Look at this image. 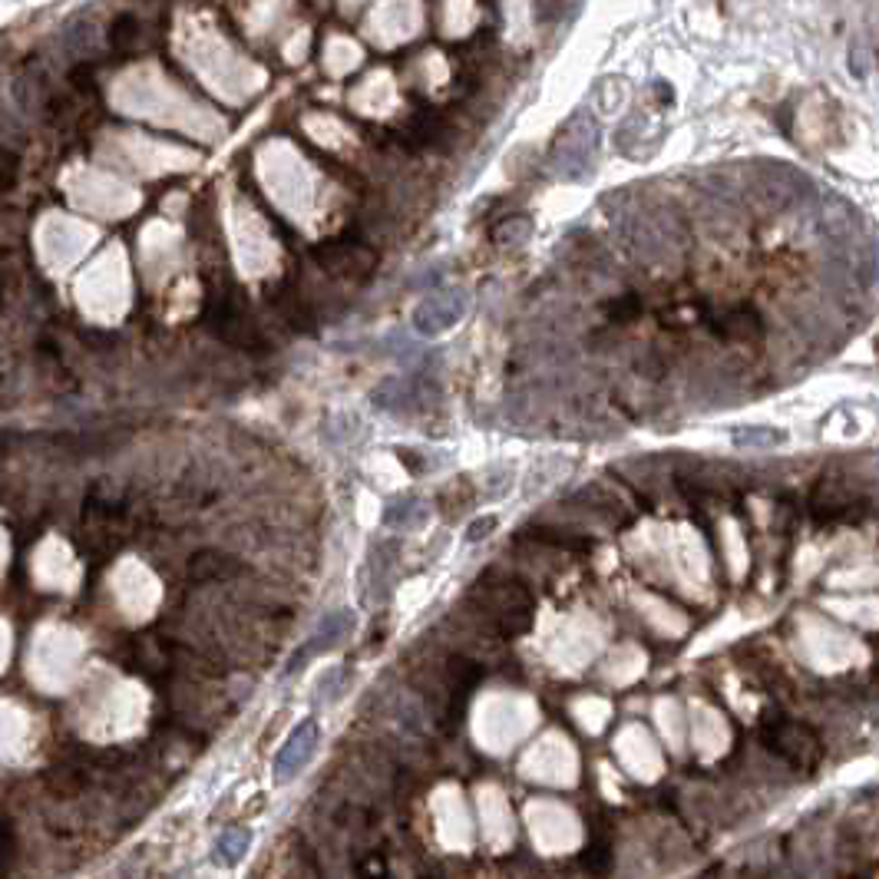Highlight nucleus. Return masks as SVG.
<instances>
[{
    "label": "nucleus",
    "instance_id": "nucleus-15",
    "mask_svg": "<svg viewBox=\"0 0 879 879\" xmlns=\"http://www.w3.org/2000/svg\"><path fill=\"white\" fill-rule=\"evenodd\" d=\"M248 846H252V830H248V827H229L212 846V863L232 870V866H238L245 860Z\"/></svg>",
    "mask_w": 879,
    "mask_h": 879
},
{
    "label": "nucleus",
    "instance_id": "nucleus-10",
    "mask_svg": "<svg viewBox=\"0 0 879 879\" xmlns=\"http://www.w3.org/2000/svg\"><path fill=\"white\" fill-rule=\"evenodd\" d=\"M856 496L850 486H843L840 480H823L817 490L810 493V516L817 523H837V519L853 516Z\"/></svg>",
    "mask_w": 879,
    "mask_h": 879
},
{
    "label": "nucleus",
    "instance_id": "nucleus-8",
    "mask_svg": "<svg viewBox=\"0 0 879 879\" xmlns=\"http://www.w3.org/2000/svg\"><path fill=\"white\" fill-rule=\"evenodd\" d=\"M817 219H820L823 235L837 245H853L856 235H860V229H863V219H860V212H856V205L840 199V195H827V199L820 202Z\"/></svg>",
    "mask_w": 879,
    "mask_h": 879
},
{
    "label": "nucleus",
    "instance_id": "nucleus-9",
    "mask_svg": "<svg viewBox=\"0 0 879 879\" xmlns=\"http://www.w3.org/2000/svg\"><path fill=\"white\" fill-rule=\"evenodd\" d=\"M711 334L724 344H751L764 338V318L751 305H737L711 321Z\"/></svg>",
    "mask_w": 879,
    "mask_h": 879
},
{
    "label": "nucleus",
    "instance_id": "nucleus-25",
    "mask_svg": "<svg viewBox=\"0 0 879 879\" xmlns=\"http://www.w3.org/2000/svg\"><path fill=\"white\" fill-rule=\"evenodd\" d=\"M20 172V156L14 149H0V189H10L17 182Z\"/></svg>",
    "mask_w": 879,
    "mask_h": 879
},
{
    "label": "nucleus",
    "instance_id": "nucleus-13",
    "mask_svg": "<svg viewBox=\"0 0 879 879\" xmlns=\"http://www.w3.org/2000/svg\"><path fill=\"white\" fill-rule=\"evenodd\" d=\"M529 539L539 542L546 549H566V552H585L592 546V536L582 533L575 526H549V523H533L529 526Z\"/></svg>",
    "mask_w": 879,
    "mask_h": 879
},
{
    "label": "nucleus",
    "instance_id": "nucleus-20",
    "mask_svg": "<svg viewBox=\"0 0 879 879\" xmlns=\"http://www.w3.org/2000/svg\"><path fill=\"white\" fill-rule=\"evenodd\" d=\"M529 235H533V219L529 215H509V219H503L493 229V238L496 245L503 248H519L529 242Z\"/></svg>",
    "mask_w": 879,
    "mask_h": 879
},
{
    "label": "nucleus",
    "instance_id": "nucleus-11",
    "mask_svg": "<svg viewBox=\"0 0 879 879\" xmlns=\"http://www.w3.org/2000/svg\"><path fill=\"white\" fill-rule=\"evenodd\" d=\"M529 774L546 780V784H572L575 780V757L566 747V741L552 737V754L539 751L529 757Z\"/></svg>",
    "mask_w": 879,
    "mask_h": 879
},
{
    "label": "nucleus",
    "instance_id": "nucleus-23",
    "mask_svg": "<svg viewBox=\"0 0 879 879\" xmlns=\"http://www.w3.org/2000/svg\"><path fill=\"white\" fill-rule=\"evenodd\" d=\"M635 371L645 377V381H665L668 377V357L655 351V347H648V351H642L635 357Z\"/></svg>",
    "mask_w": 879,
    "mask_h": 879
},
{
    "label": "nucleus",
    "instance_id": "nucleus-5",
    "mask_svg": "<svg viewBox=\"0 0 879 879\" xmlns=\"http://www.w3.org/2000/svg\"><path fill=\"white\" fill-rule=\"evenodd\" d=\"M466 291L463 288H440L427 295L414 311V328L423 338H437V334L457 328L466 314Z\"/></svg>",
    "mask_w": 879,
    "mask_h": 879
},
{
    "label": "nucleus",
    "instance_id": "nucleus-19",
    "mask_svg": "<svg viewBox=\"0 0 879 879\" xmlns=\"http://www.w3.org/2000/svg\"><path fill=\"white\" fill-rule=\"evenodd\" d=\"M642 308H645V301H642L638 291H622L618 298L605 301L602 311H605V318H609V324H615V328H625V324L642 318Z\"/></svg>",
    "mask_w": 879,
    "mask_h": 879
},
{
    "label": "nucleus",
    "instance_id": "nucleus-18",
    "mask_svg": "<svg viewBox=\"0 0 879 879\" xmlns=\"http://www.w3.org/2000/svg\"><path fill=\"white\" fill-rule=\"evenodd\" d=\"M423 519H427V506H423L417 496L394 499V503L387 506V513H384V523L394 526V529H414V526L423 523Z\"/></svg>",
    "mask_w": 879,
    "mask_h": 879
},
{
    "label": "nucleus",
    "instance_id": "nucleus-24",
    "mask_svg": "<svg viewBox=\"0 0 879 879\" xmlns=\"http://www.w3.org/2000/svg\"><path fill=\"white\" fill-rule=\"evenodd\" d=\"M704 318L698 305H678V308H665L661 311V324L665 328H691Z\"/></svg>",
    "mask_w": 879,
    "mask_h": 879
},
{
    "label": "nucleus",
    "instance_id": "nucleus-17",
    "mask_svg": "<svg viewBox=\"0 0 879 879\" xmlns=\"http://www.w3.org/2000/svg\"><path fill=\"white\" fill-rule=\"evenodd\" d=\"M440 136H443V123L433 113H420L400 129V139H404L410 149H427L433 143H440Z\"/></svg>",
    "mask_w": 879,
    "mask_h": 879
},
{
    "label": "nucleus",
    "instance_id": "nucleus-28",
    "mask_svg": "<svg viewBox=\"0 0 879 879\" xmlns=\"http://www.w3.org/2000/svg\"><path fill=\"white\" fill-rule=\"evenodd\" d=\"M70 83L77 86V90H83V93L96 90V83H93V67H73V73H70Z\"/></svg>",
    "mask_w": 879,
    "mask_h": 879
},
{
    "label": "nucleus",
    "instance_id": "nucleus-26",
    "mask_svg": "<svg viewBox=\"0 0 879 879\" xmlns=\"http://www.w3.org/2000/svg\"><path fill=\"white\" fill-rule=\"evenodd\" d=\"M136 30H139L136 17H119L116 24L110 27V43H113V47H126V43L136 37Z\"/></svg>",
    "mask_w": 879,
    "mask_h": 879
},
{
    "label": "nucleus",
    "instance_id": "nucleus-27",
    "mask_svg": "<svg viewBox=\"0 0 879 879\" xmlns=\"http://www.w3.org/2000/svg\"><path fill=\"white\" fill-rule=\"evenodd\" d=\"M493 529H496V516H483V519H476V523L466 529V542H480V539H486V536H493Z\"/></svg>",
    "mask_w": 879,
    "mask_h": 879
},
{
    "label": "nucleus",
    "instance_id": "nucleus-2",
    "mask_svg": "<svg viewBox=\"0 0 879 879\" xmlns=\"http://www.w3.org/2000/svg\"><path fill=\"white\" fill-rule=\"evenodd\" d=\"M526 823H529V833H533V840L542 853H572L575 846L582 843V823L579 817L562 807V803L556 800H536L529 803L526 810Z\"/></svg>",
    "mask_w": 879,
    "mask_h": 879
},
{
    "label": "nucleus",
    "instance_id": "nucleus-1",
    "mask_svg": "<svg viewBox=\"0 0 879 879\" xmlns=\"http://www.w3.org/2000/svg\"><path fill=\"white\" fill-rule=\"evenodd\" d=\"M476 595H480V609L493 625L503 628L506 635H519L526 632L529 622H533V595L519 579L513 575H499L493 569H486L476 582Z\"/></svg>",
    "mask_w": 879,
    "mask_h": 879
},
{
    "label": "nucleus",
    "instance_id": "nucleus-22",
    "mask_svg": "<svg viewBox=\"0 0 879 879\" xmlns=\"http://www.w3.org/2000/svg\"><path fill=\"white\" fill-rule=\"evenodd\" d=\"M486 827H490V837L496 843L513 840V817H509V813L503 810V803H499V800L486 803Z\"/></svg>",
    "mask_w": 879,
    "mask_h": 879
},
{
    "label": "nucleus",
    "instance_id": "nucleus-6",
    "mask_svg": "<svg viewBox=\"0 0 879 879\" xmlns=\"http://www.w3.org/2000/svg\"><path fill=\"white\" fill-rule=\"evenodd\" d=\"M314 258H318V265L328 268L331 275L351 278V281H364L377 265V255L367 245L354 242V238H334L328 245H318L314 248Z\"/></svg>",
    "mask_w": 879,
    "mask_h": 879
},
{
    "label": "nucleus",
    "instance_id": "nucleus-16",
    "mask_svg": "<svg viewBox=\"0 0 879 879\" xmlns=\"http://www.w3.org/2000/svg\"><path fill=\"white\" fill-rule=\"evenodd\" d=\"M635 744H638V747H628V744L622 741V761L628 764V770H632L635 777L655 780V777H658V754L651 751L648 737H645V734H638V731H635Z\"/></svg>",
    "mask_w": 879,
    "mask_h": 879
},
{
    "label": "nucleus",
    "instance_id": "nucleus-4",
    "mask_svg": "<svg viewBox=\"0 0 879 879\" xmlns=\"http://www.w3.org/2000/svg\"><path fill=\"white\" fill-rule=\"evenodd\" d=\"M569 509L579 513V523L575 529H582V523H595L605 529H618L632 519V506H628V490L612 480H595L585 483L579 493L569 499Z\"/></svg>",
    "mask_w": 879,
    "mask_h": 879
},
{
    "label": "nucleus",
    "instance_id": "nucleus-7",
    "mask_svg": "<svg viewBox=\"0 0 879 879\" xmlns=\"http://www.w3.org/2000/svg\"><path fill=\"white\" fill-rule=\"evenodd\" d=\"M318 741H321V727L314 718L301 721L295 731H291V737L285 744H281V751L275 754V784L285 787L291 784L301 770H305L311 764L314 751H318Z\"/></svg>",
    "mask_w": 879,
    "mask_h": 879
},
{
    "label": "nucleus",
    "instance_id": "nucleus-14",
    "mask_svg": "<svg viewBox=\"0 0 879 879\" xmlns=\"http://www.w3.org/2000/svg\"><path fill=\"white\" fill-rule=\"evenodd\" d=\"M235 569H238L235 559H229L219 549H199V552H192V559H189V566H186L189 579L199 582V585L202 582H222V579H229Z\"/></svg>",
    "mask_w": 879,
    "mask_h": 879
},
{
    "label": "nucleus",
    "instance_id": "nucleus-12",
    "mask_svg": "<svg viewBox=\"0 0 879 879\" xmlns=\"http://www.w3.org/2000/svg\"><path fill=\"white\" fill-rule=\"evenodd\" d=\"M351 628H354V615H351V612H331V615L321 622L318 632L311 635V642H308L305 648H301L295 658H291L288 671H298V668L308 661V655H318V651H328V648H334L338 642H344V635L351 632Z\"/></svg>",
    "mask_w": 879,
    "mask_h": 879
},
{
    "label": "nucleus",
    "instance_id": "nucleus-21",
    "mask_svg": "<svg viewBox=\"0 0 879 879\" xmlns=\"http://www.w3.org/2000/svg\"><path fill=\"white\" fill-rule=\"evenodd\" d=\"M787 433L774 427H741L734 430V443L741 450H774L777 443H784Z\"/></svg>",
    "mask_w": 879,
    "mask_h": 879
},
{
    "label": "nucleus",
    "instance_id": "nucleus-3",
    "mask_svg": "<svg viewBox=\"0 0 879 879\" xmlns=\"http://www.w3.org/2000/svg\"><path fill=\"white\" fill-rule=\"evenodd\" d=\"M595 149H599V126L589 113H575L569 119V126L562 129V136L556 139V149H552V166L562 179H585L592 172V159Z\"/></svg>",
    "mask_w": 879,
    "mask_h": 879
}]
</instances>
